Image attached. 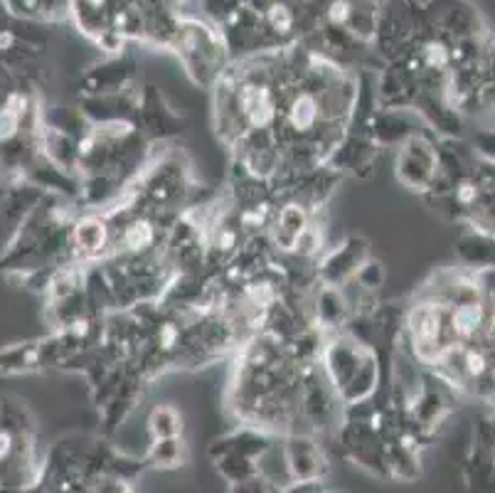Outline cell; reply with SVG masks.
Segmentation results:
<instances>
[{"instance_id": "52a82bcc", "label": "cell", "mask_w": 495, "mask_h": 493, "mask_svg": "<svg viewBox=\"0 0 495 493\" xmlns=\"http://www.w3.org/2000/svg\"><path fill=\"white\" fill-rule=\"evenodd\" d=\"M464 370L473 377L483 375L485 370H488V360H485V355L481 351H468L464 357Z\"/></svg>"}, {"instance_id": "3957f363", "label": "cell", "mask_w": 495, "mask_h": 493, "mask_svg": "<svg viewBox=\"0 0 495 493\" xmlns=\"http://www.w3.org/2000/svg\"><path fill=\"white\" fill-rule=\"evenodd\" d=\"M444 326H446L444 314L434 306L416 308L414 316H411V333H414V340L422 348H434L436 343H441Z\"/></svg>"}, {"instance_id": "7a4b0ae2", "label": "cell", "mask_w": 495, "mask_h": 493, "mask_svg": "<svg viewBox=\"0 0 495 493\" xmlns=\"http://www.w3.org/2000/svg\"><path fill=\"white\" fill-rule=\"evenodd\" d=\"M320 118V104L311 92H301L283 109V121L294 134H308Z\"/></svg>"}, {"instance_id": "277c9868", "label": "cell", "mask_w": 495, "mask_h": 493, "mask_svg": "<svg viewBox=\"0 0 495 493\" xmlns=\"http://www.w3.org/2000/svg\"><path fill=\"white\" fill-rule=\"evenodd\" d=\"M483 323V306L476 301H466L459 303L456 311L451 314V320H448V326H451V333L461 336V338H468L473 333L481 328Z\"/></svg>"}, {"instance_id": "8992f818", "label": "cell", "mask_w": 495, "mask_h": 493, "mask_svg": "<svg viewBox=\"0 0 495 493\" xmlns=\"http://www.w3.org/2000/svg\"><path fill=\"white\" fill-rule=\"evenodd\" d=\"M77 240H79V244L86 246V249H97V246L104 244V225H99V222H84V225H79V229H77Z\"/></svg>"}, {"instance_id": "5b68a950", "label": "cell", "mask_w": 495, "mask_h": 493, "mask_svg": "<svg viewBox=\"0 0 495 493\" xmlns=\"http://www.w3.org/2000/svg\"><path fill=\"white\" fill-rule=\"evenodd\" d=\"M151 242H153V227L148 222L136 220L123 229V246L131 249V252H141Z\"/></svg>"}, {"instance_id": "9c48e42d", "label": "cell", "mask_w": 495, "mask_h": 493, "mask_svg": "<svg viewBox=\"0 0 495 493\" xmlns=\"http://www.w3.org/2000/svg\"><path fill=\"white\" fill-rule=\"evenodd\" d=\"M160 340H163V348H173L180 340V331L173 323H168V326L160 328Z\"/></svg>"}, {"instance_id": "ba28073f", "label": "cell", "mask_w": 495, "mask_h": 493, "mask_svg": "<svg viewBox=\"0 0 495 493\" xmlns=\"http://www.w3.org/2000/svg\"><path fill=\"white\" fill-rule=\"evenodd\" d=\"M18 123H20L18 111H12V109H3V111H0V141H8V138H12V136H15V131H18Z\"/></svg>"}, {"instance_id": "6da1fadb", "label": "cell", "mask_w": 495, "mask_h": 493, "mask_svg": "<svg viewBox=\"0 0 495 493\" xmlns=\"http://www.w3.org/2000/svg\"><path fill=\"white\" fill-rule=\"evenodd\" d=\"M239 114L249 123L251 129H266L269 123H274L276 114H279V101L276 94L269 86L264 84H246L239 92Z\"/></svg>"}]
</instances>
